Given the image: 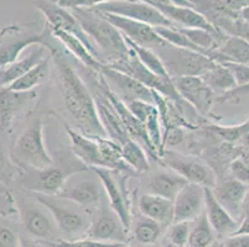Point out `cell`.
I'll return each mask as SVG.
<instances>
[{
  "mask_svg": "<svg viewBox=\"0 0 249 247\" xmlns=\"http://www.w3.org/2000/svg\"><path fill=\"white\" fill-rule=\"evenodd\" d=\"M50 54L57 69L63 106L77 131L89 137H108L99 120L93 94L80 74L70 65L66 54L58 47Z\"/></svg>",
  "mask_w": 249,
  "mask_h": 247,
  "instance_id": "obj_1",
  "label": "cell"
},
{
  "mask_svg": "<svg viewBox=\"0 0 249 247\" xmlns=\"http://www.w3.org/2000/svg\"><path fill=\"white\" fill-rule=\"evenodd\" d=\"M71 11L96 46L103 65L109 66L132 53L123 33L98 11L94 9H71Z\"/></svg>",
  "mask_w": 249,
  "mask_h": 247,
  "instance_id": "obj_2",
  "label": "cell"
},
{
  "mask_svg": "<svg viewBox=\"0 0 249 247\" xmlns=\"http://www.w3.org/2000/svg\"><path fill=\"white\" fill-rule=\"evenodd\" d=\"M88 169L90 168L85 166L77 157L73 160L62 158L61 163L53 162L51 166L44 169H21V173L13 189H22L31 193H42L56 197L72 176Z\"/></svg>",
  "mask_w": 249,
  "mask_h": 247,
  "instance_id": "obj_3",
  "label": "cell"
},
{
  "mask_svg": "<svg viewBox=\"0 0 249 247\" xmlns=\"http://www.w3.org/2000/svg\"><path fill=\"white\" fill-rule=\"evenodd\" d=\"M11 160L22 171L44 169L51 166L53 158L50 156L44 140V122L35 115L18 135L10 146Z\"/></svg>",
  "mask_w": 249,
  "mask_h": 247,
  "instance_id": "obj_4",
  "label": "cell"
},
{
  "mask_svg": "<svg viewBox=\"0 0 249 247\" xmlns=\"http://www.w3.org/2000/svg\"><path fill=\"white\" fill-rule=\"evenodd\" d=\"M51 27L45 22L40 30L31 29L28 25L11 24L0 29V67L8 66L20 58V54L29 46L46 47L51 53L57 46L52 42Z\"/></svg>",
  "mask_w": 249,
  "mask_h": 247,
  "instance_id": "obj_5",
  "label": "cell"
},
{
  "mask_svg": "<svg viewBox=\"0 0 249 247\" xmlns=\"http://www.w3.org/2000/svg\"><path fill=\"white\" fill-rule=\"evenodd\" d=\"M14 198L17 214L22 228L31 236L36 237L40 241H53L57 240L55 223H52L49 215L40 208L41 204L35 199V197L26 190L13 189L11 190Z\"/></svg>",
  "mask_w": 249,
  "mask_h": 247,
  "instance_id": "obj_6",
  "label": "cell"
},
{
  "mask_svg": "<svg viewBox=\"0 0 249 247\" xmlns=\"http://www.w3.org/2000/svg\"><path fill=\"white\" fill-rule=\"evenodd\" d=\"M155 52L161 58L171 79L181 77H202L216 65V62L206 54L192 49H180L170 44H166Z\"/></svg>",
  "mask_w": 249,
  "mask_h": 247,
  "instance_id": "obj_7",
  "label": "cell"
},
{
  "mask_svg": "<svg viewBox=\"0 0 249 247\" xmlns=\"http://www.w3.org/2000/svg\"><path fill=\"white\" fill-rule=\"evenodd\" d=\"M86 172L87 171L72 176L56 197L71 201L92 216L101 207V201L103 200L106 192L98 176L96 173L93 177L86 176Z\"/></svg>",
  "mask_w": 249,
  "mask_h": 247,
  "instance_id": "obj_8",
  "label": "cell"
},
{
  "mask_svg": "<svg viewBox=\"0 0 249 247\" xmlns=\"http://www.w3.org/2000/svg\"><path fill=\"white\" fill-rule=\"evenodd\" d=\"M109 67L133 77V78L139 81L140 83L145 85V87L150 88L151 90H155V92L160 93V94L166 97L170 100L175 101V103L178 104L180 108H182L183 110H185V106L189 105V104L180 97V94H178V90H176L175 85H174L173 81L164 79L161 78V77L156 76L155 73H153L150 69H148L145 66L140 62V60L138 58V56L134 53L133 49L132 53L129 54L128 57H125L124 60L118 61V62L115 63H112V65H109Z\"/></svg>",
  "mask_w": 249,
  "mask_h": 247,
  "instance_id": "obj_9",
  "label": "cell"
},
{
  "mask_svg": "<svg viewBox=\"0 0 249 247\" xmlns=\"http://www.w3.org/2000/svg\"><path fill=\"white\" fill-rule=\"evenodd\" d=\"M31 194L50 213V215L53 217L57 230L62 231L67 239L74 240L85 236L86 231L88 230L90 224V220L86 216L88 215L87 213L83 212L82 209L74 210L63 204H60L57 201V197L42 193Z\"/></svg>",
  "mask_w": 249,
  "mask_h": 247,
  "instance_id": "obj_10",
  "label": "cell"
},
{
  "mask_svg": "<svg viewBox=\"0 0 249 247\" xmlns=\"http://www.w3.org/2000/svg\"><path fill=\"white\" fill-rule=\"evenodd\" d=\"M160 163L167 169L176 172L189 183H196L206 188H214L217 184V174L211 166L201 162L191 156L181 155L173 149H164Z\"/></svg>",
  "mask_w": 249,
  "mask_h": 247,
  "instance_id": "obj_11",
  "label": "cell"
},
{
  "mask_svg": "<svg viewBox=\"0 0 249 247\" xmlns=\"http://www.w3.org/2000/svg\"><path fill=\"white\" fill-rule=\"evenodd\" d=\"M101 13L114 14L119 16L128 17L135 21L144 22L153 27H171L180 29L171 20L167 19L164 14L160 13L156 8L142 0H114L109 3L92 8Z\"/></svg>",
  "mask_w": 249,
  "mask_h": 247,
  "instance_id": "obj_12",
  "label": "cell"
},
{
  "mask_svg": "<svg viewBox=\"0 0 249 247\" xmlns=\"http://www.w3.org/2000/svg\"><path fill=\"white\" fill-rule=\"evenodd\" d=\"M34 5L44 15L46 22L51 29L65 31V33H72L76 37H78L88 47V49L93 53L94 57L99 61V53L96 46L88 37L87 33L83 31L82 26L71 10L60 6L55 0H34Z\"/></svg>",
  "mask_w": 249,
  "mask_h": 247,
  "instance_id": "obj_13",
  "label": "cell"
},
{
  "mask_svg": "<svg viewBox=\"0 0 249 247\" xmlns=\"http://www.w3.org/2000/svg\"><path fill=\"white\" fill-rule=\"evenodd\" d=\"M129 231L112 208L101 207L90 216V224L83 237L104 244H128Z\"/></svg>",
  "mask_w": 249,
  "mask_h": 247,
  "instance_id": "obj_14",
  "label": "cell"
},
{
  "mask_svg": "<svg viewBox=\"0 0 249 247\" xmlns=\"http://www.w3.org/2000/svg\"><path fill=\"white\" fill-rule=\"evenodd\" d=\"M92 171H94L103 184L106 197L109 201V207L119 216L124 228L130 231L133 224L132 203L124 184H121L119 182L117 176L118 172L107 168H92Z\"/></svg>",
  "mask_w": 249,
  "mask_h": 247,
  "instance_id": "obj_15",
  "label": "cell"
},
{
  "mask_svg": "<svg viewBox=\"0 0 249 247\" xmlns=\"http://www.w3.org/2000/svg\"><path fill=\"white\" fill-rule=\"evenodd\" d=\"M101 74L110 90H113L125 104L133 100H144L155 104L153 90L133 77L106 65L102 66Z\"/></svg>",
  "mask_w": 249,
  "mask_h": 247,
  "instance_id": "obj_16",
  "label": "cell"
},
{
  "mask_svg": "<svg viewBox=\"0 0 249 247\" xmlns=\"http://www.w3.org/2000/svg\"><path fill=\"white\" fill-rule=\"evenodd\" d=\"M173 83L181 98L201 117H207L211 114L216 94L201 77L174 78Z\"/></svg>",
  "mask_w": 249,
  "mask_h": 247,
  "instance_id": "obj_17",
  "label": "cell"
},
{
  "mask_svg": "<svg viewBox=\"0 0 249 247\" xmlns=\"http://www.w3.org/2000/svg\"><path fill=\"white\" fill-rule=\"evenodd\" d=\"M98 13L104 19H107L110 24L114 25L128 40L139 45V46L158 51L167 44L166 41L162 40L159 33H156L155 27L150 26V25L135 21V20L128 19V17L119 16V15H114V14L101 13V11H98Z\"/></svg>",
  "mask_w": 249,
  "mask_h": 247,
  "instance_id": "obj_18",
  "label": "cell"
},
{
  "mask_svg": "<svg viewBox=\"0 0 249 247\" xmlns=\"http://www.w3.org/2000/svg\"><path fill=\"white\" fill-rule=\"evenodd\" d=\"M205 188L187 183L174 199V223L192 221L205 212Z\"/></svg>",
  "mask_w": 249,
  "mask_h": 247,
  "instance_id": "obj_19",
  "label": "cell"
},
{
  "mask_svg": "<svg viewBox=\"0 0 249 247\" xmlns=\"http://www.w3.org/2000/svg\"><path fill=\"white\" fill-rule=\"evenodd\" d=\"M37 93L15 92L9 88L0 89V133L9 132L15 120L35 99Z\"/></svg>",
  "mask_w": 249,
  "mask_h": 247,
  "instance_id": "obj_20",
  "label": "cell"
},
{
  "mask_svg": "<svg viewBox=\"0 0 249 247\" xmlns=\"http://www.w3.org/2000/svg\"><path fill=\"white\" fill-rule=\"evenodd\" d=\"M71 142V151L88 168H104L99 137H89L80 131L65 125Z\"/></svg>",
  "mask_w": 249,
  "mask_h": 247,
  "instance_id": "obj_21",
  "label": "cell"
},
{
  "mask_svg": "<svg viewBox=\"0 0 249 247\" xmlns=\"http://www.w3.org/2000/svg\"><path fill=\"white\" fill-rule=\"evenodd\" d=\"M248 188L249 185L230 177V178H225L221 183L217 182L214 188H212V193L222 207L239 221L242 217V207H243Z\"/></svg>",
  "mask_w": 249,
  "mask_h": 247,
  "instance_id": "obj_22",
  "label": "cell"
},
{
  "mask_svg": "<svg viewBox=\"0 0 249 247\" xmlns=\"http://www.w3.org/2000/svg\"><path fill=\"white\" fill-rule=\"evenodd\" d=\"M205 213L217 239L223 240L231 236L238 228L239 221L218 203L211 188H205Z\"/></svg>",
  "mask_w": 249,
  "mask_h": 247,
  "instance_id": "obj_23",
  "label": "cell"
},
{
  "mask_svg": "<svg viewBox=\"0 0 249 247\" xmlns=\"http://www.w3.org/2000/svg\"><path fill=\"white\" fill-rule=\"evenodd\" d=\"M47 56H50V51L46 47L35 45L33 49L28 54H25L22 58H19L8 66L0 67V89L9 87L13 82L24 76L26 72L30 71L31 68L35 67Z\"/></svg>",
  "mask_w": 249,
  "mask_h": 247,
  "instance_id": "obj_24",
  "label": "cell"
},
{
  "mask_svg": "<svg viewBox=\"0 0 249 247\" xmlns=\"http://www.w3.org/2000/svg\"><path fill=\"white\" fill-rule=\"evenodd\" d=\"M140 214L150 217L156 223L169 228L174 223V200L155 196V194H142L139 199Z\"/></svg>",
  "mask_w": 249,
  "mask_h": 247,
  "instance_id": "obj_25",
  "label": "cell"
},
{
  "mask_svg": "<svg viewBox=\"0 0 249 247\" xmlns=\"http://www.w3.org/2000/svg\"><path fill=\"white\" fill-rule=\"evenodd\" d=\"M216 63L235 62L249 66V42L238 36H228L217 49L208 52Z\"/></svg>",
  "mask_w": 249,
  "mask_h": 247,
  "instance_id": "obj_26",
  "label": "cell"
},
{
  "mask_svg": "<svg viewBox=\"0 0 249 247\" xmlns=\"http://www.w3.org/2000/svg\"><path fill=\"white\" fill-rule=\"evenodd\" d=\"M187 181L178 174L176 172L167 169V171L155 172L149 178L148 188L151 194L164 197V198L174 200L180 190L187 184Z\"/></svg>",
  "mask_w": 249,
  "mask_h": 247,
  "instance_id": "obj_27",
  "label": "cell"
},
{
  "mask_svg": "<svg viewBox=\"0 0 249 247\" xmlns=\"http://www.w3.org/2000/svg\"><path fill=\"white\" fill-rule=\"evenodd\" d=\"M51 31L53 37H55L56 40L60 41L61 44L65 46V49H66L70 53L73 54V57H76L77 60L80 61L87 69L97 72V73H101L103 63L99 62V61L94 57L93 53L88 49V47L83 44L80 38L76 37V36L72 35V33H65V31L53 30V29H51Z\"/></svg>",
  "mask_w": 249,
  "mask_h": 247,
  "instance_id": "obj_28",
  "label": "cell"
},
{
  "mask_svg": "<svg viewBox=\"0 0 249 247\" xmlns=\"http://www.w3.org/2000/svg\"><path fill=\"white\" fill-rule=\"evenodd\" d=\"M133 237L140 245H153L158 242V240L166 232V228L161 224L156 223L155 220L145 215L140 214L133 220L132 229Z\"/></svg>",
  "mask_w": 249,
  "mask_h": 247,
  "instance_id": "obj_29",
  "label": "cell"
},
{
  "mask_svg": "<svg viewBox=\"0 0 249 247\" xmlns=\"http://www.w3.org/2000/svg\"><path fill=\"white\" fill-rule=\"evenodd\" d=\"M51 60V54H50L6 88L15 90V92H31V90H34L37 85L41 84L42 82L46 81L47 77H49Z\"/></svg>",
  "mask_w": 249,
  "mask_h": 247,
  "instance_id": "obj_30",
  "label": "cell"
},
{
  "mask_svg": "<svg viewBox=\"0 0 249 247\" xmlns=\"http://www.w3.org/2000/svg\"><path fill=\"white\" fill-rule=\"evenodd\" d=\"M6 135L8 132L0 133V185L11 190L15 187V183L21 173V168H19L14 161L11 160Z\"/></svg>",
  "mask_w": 249,
  "mask_h": 247,
  "instance_id": "obj_31",
  "label": "cell"
},
{
  "mask_svg": "<svg viewBox=\"0 0 249 247\" xmlns=\"http://www.w3.org/2000/svg\"><path fill=\"white\" fill-rule=\"evenodd\" d=\"M201 78L216 95H222L237 88V82L226 66L216 63Z\"/></svg>",
  "mask_w": 249,
  "mask_h": 247,
  "instance_id": "obj_32",
  "label": "cell"
},
{
  "mask_svg": "<svg viewBox=\"0 0 249 247\" xmlns=\"http://www.w3.org/2000/svg\"><path fill=\"white\" fill-rule=\"evenodd\" d=\"M190 229L189 246L187 247H212L216 242L217 236L214 234L211 224L208 221L207 215L203 212L200 216L191 221Z\"/></svg>",
  "mask_w": 249,
  "mask_h": 247,
  "instance_id": "obj_33",
  "label": "cell"
},
{
  "mask_svg": "<svg viewBox=\"0 0 249 247\" xmlns=\"http://www.w3.org/2000/svg\"><path fill=\"white\" fill-rule=\"evenodd\" d=\"M122 156L133 171L137 174L146 173L150 171V162H149L148 153L142 145L138 144L133 139L128 140L125 144L121 146Z\"/></svg>",
  "mask_w": 249,
  "mask_h": 247,
  "instance_id": "obj_34",
  "label": "cell"
},
{
  "mask_svg": "<svg viewBox=\"0 0 249 247\" xmlns=\"http://www.w3.org/2000/svg\"><path fill=\"white\" fill-rule=\"evenodd\" d=\"M124 37H125V36H124ZM125 41H126V44H128V46L134 51L135 54H137L138 58L140 60V62L145 66L148 69H150L153 73H155L156 76L161 77V78L173 81L171 77L169 76V73H167L166 68H165L161 58L159 57V54L156 53L154 49L139 46V45L134 44V42H132V41L128 40L126 37H125Z\"/></svg>",
  "mask_w": 249,
  "mask_h": 247,
  "instance_id": "obj_35",
  "label": "cell"
},
{
  "mask_svg": "<svg viewBox=\"0 0 249 247\" xmlns=\"http://www.w3.org/2000/svg\"><path fill=\"white\" fill-rule=\"evenodd\" d=\"M156 33H159L160 37L165 40L167 44L173 45V46L180 47V49H192V51L200 52V53L205 54V52L201 51L196 45H194L190 41L185 33L181 31V29H171V27H155Z\"/></svg>",
  "mask_w": 249,
  "mask_h": 247,
  "instance_id": "obj_36",
  "label": "cell"
},
{
  "mask_svg": "<svg viewBox=\"0 0 249 247\" xmlns=\"http://www.w3.org/2000/svg\"><path fill=\"white\" fill-rule=\"evenodd\" d=\"M214 27L228 36H238L249 42V24L238 17H225L216 22Z\"/></svg>",
  "mask_w": 249,
  "mask_h": 247,
  "instance_id": "obj_37",
  "label": "cell"
},
{
  "mask_svg": "<svg viewBox=\"0 0 249 247\" xmlns=\"http://www.w3.org/2000/svg\"><path fill=\"white\" fill-rule=\"evenodd\" d=\"M20 237L18 226L9 216L0 214V247H20Z\"/></svg>",
  "mask_w": 249,
  "mask_h": 247,
  "instance_id": "obj_38",
  "label": "cell"
},
{
  "mask_svg": "<svg viewBox=\"0 0 249 247\" xmlns=\"http://www.w3.org/2000/svg\"><path fill=\"white\" fill-rule=\"evenodd\" d=\"M190 229H191V221H180V223H173L166 229V241L176 245L180 247L189 246Z\"/></svg>",
  "mask_w": 249,
  "mask_h": 247,
  "instance_id": "obj_39",
  "label": "cell"
},
{
  "mask_svg": "<svg viewBox=\"0 0 249 247\" xmlns=\"http://www.w3.org/2000/svg\"><path fill=\"white\" fill-rule=\"evenodd\" d=\"M45 247H107L112 244H104V242L94 241V240L87 239V237H80V239L69 240V239H57L53 241H40Z\"/></svg>",
  "mask_w": 249,
  "mask_h": 247,
  "instance_id": "obj_40",
  "label": "cell"
},
{
  "mask_svg": "<svg viewBox=\"0 0 249 247\" xmlns=\"http://www.w3.org/2000/svg\"><path fill=\"white\" fill-rule=\"evenodd\" d=\"M228 172H230V177L249 185V165L242 158V156H238L231 161Z\"/></svg>",
  "mask_w": 249,
  "mask_h": 247,
  "instance_id": "obj_41",
  "label": "cell"
},
{
  "mask_svg": "<svg viewBox=\"0 0 249 247\" xmlns=\"http://www.w3.org/2000/svg\"><path fill=\"white\" fill-rule=\"evenodd\" d=\"M223 65L231 71V73L234 77L235 82H237V87H242L249 83V66L248 65H242V63H235V62H225L219 63Z\"/></svg>",
  "mask_w": 249,
  "mask_h": 247,
  "instance_id": "obj_42",
  "label": "cell"
},
{
  "mask_svg": "<svg viewBox=\"0 0 249 247\" xmlns=\"http://www.w3.org/2000/svg\"><path fill=\"white\" fill-rule=\"evenodd\" d=\"M55 1L62 8L71 10V9H92L114 0H55Z\"/></svg>",
  "mask_w": 249,
  "mask_h": 247,
  "instance_id": "obj_43",
  "label": "cell"
},
{
  "mask_svg": "<svg viewBox=\"0 0 249 247\" xmlns=\"http://www.w3.org/2000/svg\"><path fill=\"white\" fill-rule=\"evenodd\" d=\"M249 95V83L242 87H237L234 89L230 90V92L225 93V94L219 95L217 98V101L221 104L225 103H239L244 97Z\"/></svg>",
  "mask_w": 249,
  "mask_h": 247,
  "instance_id": "obj_44",
  "label": "cell"
},
{
  "mask_svg": "<svg viewBox=\"0 0 249 247\" xmlns=\"http://www.w3.org/2000/svg\"><path fill=\"white\" fill-rule=\"evenodd\" d=\"M185 133H183L182 128H173L169 131L162 133V148H171L183 141Z\"/></svg>",
  "mask_w": 249,
  "mask_h": 247,
  "instance_id": "obj_45",
  "label": "cell"
},
{
  "mask_svg": "<svg viewBox=\"0 0 249 247\" xmlns=\"http://www.w3.org/2000/svg\"><path fill=\"white\" fill-rule=\"evenodd\" d=\"M0 214L11 216L17 214V208H15L14 198L11 194V190L0 193Z\"/></svg>",
  "mask_w": 249,
  "mask_h": 247,
  "instance_id": "obj_46",
  "label": "cell"
},
{
  "mask_svg": "<svg viewBox=\"0 0 249 247\" xmlns=\"http://www.w3.org/2000/svg\"><path fill=\"white\" fill-rule=\"evenodd\" d=\"M219 247H249V235H231L222 240Z\"/></svg>",
  "mask_w": 249,
  "mask_h": 247,
  "instance_id": "obj_47",
  "label": "cell"
},
{
  "mask_svg": "<svg viewBox=\"0 0 249 247\" xmlns=\"http://www.w3.org/2000/svg\"><path fill=\"white\" fill-rule=\"evenodd\" d=\"M233 235H249V213H244L239 220V225Z\"/></svg>",
  "mask_w": 249,
  "mask_h": 247,
  "instance_id": "obj_48",
  "label": "cell"
},
{
  "mask_svg": "<svg viewBox=\"0 0 249 247\" xmlns=\"http://www.w3.org/2000/svg\"><path fill=\"white\" fill-rule=\"evenodd\" d=\"M20 247H41V242H37L35 240H31L21 235V237H20Z\"/></svg>",
  "mask_w": 249,
  "mask_h": 247,
  "instance_id": "obj_49",
  "label": "cell"
},
{
  "mask_svg": "<svg viewBox=\"0 0 249 247\" xmlns=\"http://www.w3.org/2000/svg\"><path fill=\"white\" fill-rule=\"evenodd\" d=\"M244 213H249V188L246 194V198H244L243 207H242V216H243Z\"/></svg>",
  "mask_w": 249,
  "mask_h": 247,
  "instance_id": "obj_50",
  "label": "cell"
},
{
  "mask_svg": "<svg viewBox=\"0 0 249 247\" xmlns=\"http://www.w3.org/2000/svg\"><path fill=\"white\" fill-rule=\"evenodd\" d=\"M241 19L244 20V21H246L247 24H249V6H248V8L244 9V10H242Z\"/></svg>",
  "mask_w": 249,
  "mask_h": 247,
  "instance_id": "obj_51",
  "label": "cell"
},
{
  "mask_svg": "<svg viewBox=\"0 0 249 247\" xmlns=\"http://www.w3.org/2000/svg\"><path fill=\"white\" fill-rule=\"evenodd\" d=\"M241 156H242V158H243V160L246 161V162L249 165V151H247V152H243Z\"/></svg>",
  "mask_w": 249,
  "mask_h": 247,
  "instance_id": "obj_52",
  "label": "cell"
},
{
  "mask_svg": "<svg viewBox=\"0 0 249 247\" xmlns=\"http://www.w3.org/2000/svg\"><path fill=\"white\" fill-rule=\"evenodd\" d=\"M161 247H180V246H176V245L171 244V242H169V241H165L164 244L161 245Z\"/></svg>",
  "mask_w": 249,
  "mask_h": 247,
  "instance_id": "obj_53",
  "label": "cell"
},
{
  "mask_svg": "<svg viewBox=\"0 0 249 247\" xmlns=\"http://www.w3.org/2000/svg\"><path fill=\"white\" fill-rule=\"evenodd\" d=\"M107 247H128V245L126 244H112Z\"/></svg>",
  "mask_w": 249,
  "mask_h": 247,
  "instance_id": "obj_54",
  "label": "cell"
},
{
  "mask_svg": "<svg viewBox=\"0 0 249 247\" xmlns=\"http://www.w3.org/2000/svg\"><path fill=\"white\" fill-rule=\"evenodd\" d=\"M135 247H158L156 246L155 244H153V245H140V244H137V246Z\"/></svg>",
  "mask_w": 249,
  "mask_h": 247,
  "instance_id": "obj_55",
  "label": "cell"
},
{
  "mask_svg": "<svg viewBox=\"0 0 249 247\" xmlns=\"http://www.w3.org/2000/svg\"><path fill=\"white\" fill-rule=\"evenodd\" d=\"M9 189H6V188H4V187H1V185H0V193H3V192H8Z\"/></svg>",
  "mask_w": 249,
  "mask_h": 247,
  "instance_id": "obj_56",
  "label": "cell"
},
{
  "mask_svg": "<svg viewBox=\"0 0 249 247\" xmlns=\"http://www.w3.org/2000/svg\"><path fill=\"white\" fill-rule=\"evenodd\" d=\"M246 122H247V125H248V126H249V117H248V119H247V120H246Z\"/></svg>",
  "mask_w": 249,
  "mask_h": 247,
  "instance_id": "obj_57",
  "label": "cell"
},
{
  "mask_svg": "<svg viewBox=\"0 0 249 247\" xmlns=\"http://www.w3.org/2000/svg\"><path fill=\"white\" fill-rule=\"evenodd\" d=\"M212 247H213V246H212ZM218 247H219V246H218Z\"/></svg>",
  "mask_w": 249,
  "mask_h": 247,
  "instance_id": "obj_58",
  "label": "cell"
}]
</instances>
